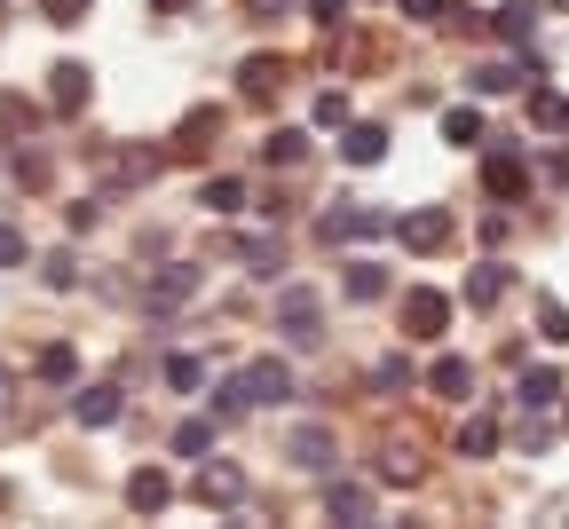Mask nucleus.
<instances>
[{
	"instance_id": "f257e3e1",
	"label": "nucleus",
	"mask_w": 569,
	"mask_h": 529,
	"mask_svg": "<svg viewBox=\"0 0 569 529\" xmlns=\"http://www.w3.org/2000/svg\"><path fill=\"white\" fill-rule=\"evenodd\" d=\"M277 333H285L293 348H317V340H324V301H317L309 285H285V292H277Z\"/></svg>"
},
{
	"instance_id": "f03ea898",
	"label": "nucleus",
	"mask_w": 569,
	"mask_h": 529,
	"mask_svg": "<svg viewBox=\"0 0 569 529\" xmlns=\"http://www.w3.org/2000/svg\"><path fill=\"white\" fill-rule=\"evenodd\" d=\"M388 214L380 206H332V214H317V238L324 245H356V238H388Z\"/></svg>"
},
{
	"instance_id": "7ed1b4c3",
	"label": "nucleus",
	"mask_w": 569,
	"mask_h": 529,
	"mask_svg": "<svg viewBox=\"0 0 569 529\" xmlns=\"http://www.w3.org/2000/svg\"><path fill=\"white\" fill-rule=\"evenodd\" d=\"M395 316H404V333H412V340H435V333H451V292H435V285H412Z\"/></svg>"
},
{
	"instance_id": "20e7f679",
	"label": "nucleus",
	"mask_w": 569,
	"mask_h": 529,
	"mask_svg": "<svg viewBox=\"0 0 569 529\" xmlns=\"http://www.w3.org/2000/svg\"><path fill=\"white\" fill-rule=\"evenodd\" d=\"M190 498H198V506H222V514H229V506L246 498V474L229 467V458H198V482H190Z\"/></svg>"
},
{
	"instance_id": "39448f33",
	"label": "nucleus",
	"mask_w": 569,
	"mask_h": 529,
	"mask_svg": "<svg viewBox=\"0 0 569 529\" xmlns=\"http://www.w3.org/2000/svg\"><path fill=\"white\" fill-rule=\"evenodd\" d=\"M246 395H253V404H293V363L285 356H261V363H246Z\"/></svg>"
},
{
	"instance_id": "423d86ee",
	"label": "nucleus",
	"mask_w": 569,
	"mask_h": 529,
	"mask_svg": "<svg viewBox=\"0 0 569 529\" xmlns=\"http://www.w3.org/2000/svg\"><path fill=\"white\" fill-rule=\"evenodd\" d=\"M285 458L293 467H309V474H332V458H341V443H332V426H293V443H285Z\"/></svg>"
},
{
	"instance_id": "0eeeda50",
	"label": "nucleus",
	"mask_w": 569,
	"mask_h": 529,
	"mask_svg": "<svg viewBox=\"0 0 569 529\" xmlns=\"http://www.w3.org/2000/svg\"><path fill=\"white\" fill-rule=\"evenodd\" d=\"M395 238H404L412 253H435V245H451V214H443V206H419V214H395Z\"/></svg>"
},
{
	"instance_id": "6e6552de",
	"label": "nucleus",
	"mask_w": 569,
	"mask_h": 529,
	"mask_svg": "<svg viewBox=\"0 0 569 529\" xmlns=\"http://www.w3.org/2000/svg\"><path fill=\"white\" fill-rule=\"evenodd\" d=\"M127 506H135V514H166V506H175V474H166V467H135V474H127Z\"/></svg>"
},
{
	"instance_id": "1a4fd4ad",
	"label": "nucleus",
	"mask_w": 569,
	"mask_h": 529,
	"mask_svg": "<svg viewBox=\"0 0 569 529\" xmlns=\"http://www.w3.org/2000/svg\"><path fill=\"white\" fill-rule=\"evenodd\" d=\"M87 95H95V87H87V63H56V72H48V104H56L63 119H80Z\"/></svg>"
},
{
	"instance_id": "9d476101",
	"label": "nucleus",
	"mask_w": 569,
	"mask_h": 529,
	"mask_svg": "<svg viewBox=\"0 0 569 529\" xmlns=\"http://www.w3.org/2000/svg\"><path fill=\"white\" fill-rule=\"evenodd\" d=\"M483 190H490V197H522V190H530L522 151H490V158H483Z\"/></svg>"
},
{
	"instance_id": "9b49d317",
	"label": "nucleus",
	"mask_w": 569,
	"mask_h": 529,
	"mask_svg": "<svg viewBox=\"0 0 569 529\" xmlns=\"http://www.w3.org/2000/svg\"><path fill=\"white\" fill-rule=\"evenodd\" d=\"M324 514H332V521H372L380 498H372V482H332V490H324Z\"/></svg>"
},
{
	"instance_id": "f8f14e48",
	"label": "nucleus",
	"mask_w": 569,
	"mask_h": 529,
	"mask_svg": "<svg viewBox=\"0 0 569 529\" xmlns=\"http://www.w3.org/2000/svg\"><path fill=\"white\" fill-rule=\"evenodd\" d=\"M119 411H127V404H119V387H111V380L80 387V404H72V419H80V426H111Z\"/></svg>"
},
{
	"instance_id": "ddd939ff",
	"label": "nucleus",
	"mask_w": 569,
	"mask_h": 529,
	"mask_svg": "<svg viewBox=\"0 0 569 529\" xmlns=\"http://www.w3.org/2000/svg\"><path fill=\"white\" fill-rule=\"evenodd\" d=\"M427 387L443 395V404H466V387H475V363H466V356H435V372H427Z\"/></svg>"
},
{
	"instance_id": "4468645a",
	"label": "nucleus",
	"mask_w": 569,
	"mask_h": 529,
	"mask_svg": "<svg viewBox=\"0 0 569 529\" xmlns=\"http://www.w3.org/2000/svg\"><path fill=\"white\" fill-rule=\"evenodd\" d=\"M285 72H293V63H285V56H253V63H246V72H238V80H246V104H270V95L285 87Z\"/></svg>"
},
{
	"instance_id": "2eb2a0df",
	"label": "nucleus",
	"mask_w": 569,
	"mask_h": 529,
	"mask_svg": "<svg viewBox=\"0 0 569 529\" xmlns=\"http://www.w3.org/2000/svg\"><path fill=\"white\" fill-rule=\"evenodd\" d=\"M341 158H348V167H380V158H388V127H372V119L348 127V135H341Z\"/></svg>"
},
{
	"instance_id": "dca6fc26",
	"label": "nucleus",
	"mask_w": 569,
	"mask_h": 529,
	"mask_svg": "<svg viewBox=\"0 0 569 529\" xmlns=\"http://www.w3.org/2000/svg\"><path fill=\"white\" fill-rule=\"evenodd\" d=\"M507 285H514L507 261H483V269L466 277V301H475V309H498V301H507Z\"/></svg>"
},
{
	"instance_id": "f3484780",
	"label": "nucleus",
	"mask_w": 569,
	"mask_h": 529,
	"mask_svg": "<svg viewBox=\"0 0 569 529\" xmlns=\"http://www.w3.org/2000/svg\"><path fill=\"white\" fill-rule=\"evenodd\" d=\"M182 301H198V269H158L151 277V309H182Z\"/></svg>"
},
{
	"instance_id": "a211bd4d",
	"label": "nucleus",
	"mask_w": 569,
	"mask_h": 529,
	"mask_svg": "<svg viewBox=\"0 0 569 529\" xmlns=\"http://www.w3.org/2000/svg\"><path fill=\"white\" fill-rule=\"evenodd\" d=\"M530 127L561 135V127H569V95H554V87H530Z\"/></svg>"
},
{
	"instance_id": "6ab92c4d",
	"label": "nucleus",
	"mask_w": 569,
	"mask_h": 529,
	"mask_svg": "<svg viewBox=\"0 0 569 529\" xmlns=\"http://www.w3.org/2000/svg\"><path fill=\"white\" fill-rule=\"evenodd\" d=\"M238 261H246L253 277H277V269H285V245H277V238H238Z\"/></svg>"
},
{
	"instance_id": "aec40b11",
	"label": "nucleus",
	"mask_w": 569,
	"mask_h": 529,
	"mask_svg": "<svg viewBox=\"0 0 569 529\" xmlns=\"http://www.w3.org/2000/svg\"><path fill=\"white\" fill-rule=\"evenodd\" d=\"M348 301H380V292H388V269H380V261H348Z\"/></svg>"
},
{
	"instance_id": "412c9836",
	"label": "nucleus",
	"mask_w": 569,
	"mask_h": 529,
	"mask_svg": "<svg viewBox=\"0 0 569 529\" xmlns=\"http://www.w3.org/2000/svg\"><path fill=\"white\" fill-rule=\"evenodd\" d=\"M261 158H270V167H300V158H309V135H300V127H277V135L261 143Z\"/></svg>"
},
{
	"instance_id": "4be33fe9",
	"label": "nucleus",
	"mask_w": 569,
	"mask_h": 529,
	"mask_svg": "<svg viewBox=\"0 0 569 529\" xmlns=\"http://www.w3.org/2000/svg\"><path fill=\"white\" fill-rule=\"evenodd\" d=\"M530 24H538V9H530V0H507V9L490 16V32H498V40H530Z\"/></svg>"
},
{
	"instance_id": "5701e85b",
	"label": "nucleus",
	"mask_w": 569,
	"mask_h": 529,
	"mask_svg": "<svg viewBox=\"0 0 569 529\" xmlns=\"http://www.w3.org/2000/svg\"><path fill=\"white\" fill-rule=\"evenodd\" d=\"M554 395H561V372H546V363H530V372H522V404H530V411H546Z\"/></svg>"
},
{
	"instance_id": "b1692460",
	"label": "nucleus",
	"mask_w": 569,
	"mask_h": 529,
	"mask_svg": "<svg viewBox=\"0 0 569 529\" xmlns=\"http://www.w3.org/2000/svg\"><path fill=\"white\" fill-rule=\"evenodd\" d=\"M214 450V419H182L175 426V458H206Z\"/></svg>"
},
{
	"instance_id": "393cba45",
	"label": "nucleus",
	"mask_w": 569,
	"mask_h": 529,
	"mask_svg": "<svg viewBox=\"0 0 569 529\" xmlns=\"http://www.w3.org/2000/svg\"><path fill=\"white\" fill-rule=\"evenodd\" d=\"M443 143H483V111H475V104L443 111Z\"/></svg>"
},
{
	"instance_id": "a878e982",
	"label": "nucleus",
	"mask_w": 569,
	"mask_h": 529,
	"mask_svg": "<svg viewBox=\"0 0 569 529\" xmlns=\"http://www.w3.org/2000/svg\"><path fill=\"white\" fill-rule=\"evenodd\" d=\"M459 450H466V458H490V450H498V419H466V426H459Z\"/></svg>"
},
{
	"instance_id": "bb28decb",
	"label": "nucleus",
	"mask_w": 569,
	"mask_h": 529,
	"mask_svg": "<svg viewBox=\"0 0 569 529\" xmlns=\"http://www.w3.org/2000/svg\"><path fill=\"white\" fill-rule=\"evenodd\" d=\"M214 127H222V111H190V119H182V143H175V151H182V158H198Z\"/></svg>"
},
{
	"instance_id": "cd10ccee",
	"label": "nucleus",
	"mask_w": 569,
	"mask_h": 529,
	"mask_svg": "<svg viewBox=\"0 0 569 529\" xmlns=\"http://www.w3.org/2000/svg\"><path fill=\"white\" fill-rule=\"evenodd\" d=\"M166 387H175V395L206 387V363H198V356H166Z\"/></svg>"
},
{
	"instance_id": "c85d7f7f",
	"label": "nucleus",
	"mask_w": 569,
	"mask_h": 529,
	"mask_svg": "<svg viewBox=\"0 0 569 529\" xmlns=\"http://www.w3.org/2000/svg\"><path fill=\"white\" fill-rule=\"evenodd\" d=\"M238 206H246V182L214 175V182H206V214H238Z\"/></svg>"
},
{
	"instance_id": "c756f323",
	"label": "nucleus",
	"mask_w": 569,
	"mask_h": 529,
	"mask_svg": "<svg viewBox=\"0 0 569 529\" xmlns=\"http://www.w3.org/2000/svg\"><path fill=\"white\" fill-rule=\"evenodd\" d=\"M514 87H522L514 63H483V72H475V95H514Z\"/></svg>"
},
{
	"instance_id": "7c9ffc66",
	"label": "nucleus",
	"mask_w": 569,
	"mask_h": 529,
	"mask_svg": "<svg viewBox=\"0 0 569 529\" xmlns=\"http://www.w3.org/2000/svg\"><path fill=\"white\" fill-rule=\"evenodd\" d=\"M538 340H554V348L569 340V309L554 301V292H546V301H538Z\"/></svg>"
},
{
	"instance_id": "2f4dec72",
	"label": "nucleus",
	"mask_w": 569,
	"mask_h": 529,
	"mask_svg": "<svg viewBox=\"0 0 569 529\" xmlns=\"http://www.w3.org/2000/svg\"><path fill=\"white\" fill-rule=\"evenodd\" d=\"M87 9H95V0H40V16H48V24H63V32L87 24Z\"/></svg>"
},
{
	"instance_id": "473e14b6",
	"label": "nucleus",
	"mask_w": 569,
	"mask_h": 529,
	"mask_svg": "<svg viewBox=\"0 0 569 529\" xmlns=\"http://www.w3.org/2000/svg\"><path fill=\"white\" fill-rule=\"evenodd\" d=\"M158 175V151H119V182H151Z\"/></svg>"
},
{
	"instance_id": "72a5a7b5",
	"label": "nucleus",
	"mask_w": 569,
	"mask_h": 529,
	"mask_svg": "<svg viewBox=\"0 0 569 529\" xmlns=\"http://www.w3.org/2000/svg\"><path fill=\"white\" fill-rule=\"evenodd\" d=\"M72 372H80V356L63 348V340H56V348H40V380H72Z\"/></svg>"
},
{
	"instance_id": "f704fd0d",
	"label": "nucleus",
	"mask_w": 569,
	"mask_h": 529,
	"mask_svg": "<svg viewBox=\"0 0 569 529\" xmlns=\"http://www.w3.org/2000/svg\"><path fill=\"white\" fill-rule=\"evenodd\" d=\"M317 127H348V95H341V87L317 95Z\"/></svg>"
},
{
	"instance_id": "c9c22d12",
	"label": "nucleus",
	"mask_w": 569,
	"mask_h": 529,
	"mask_svg": "<svg viewBox=\"0 0 569 529\" xmlns=\"http://www.w3.org/2000/svg\"><path fill=\"white\" fill-rule=\"evenodd\" d=\"M309 24L317 32H341L348 24V0H309Z\"/></svg>"
},
{
	"instance_id": "e433bc0d",
	"label": "nucleus",
	"mask_w": 569,
	"mask_h": 529,
	"mask_svg": "<svg viewBox=\"0 0 569 529\" xmlns=\"http://www.w3.org/2000/svg\"><path fill=\"white\" fill-rule=\"evenodd\" d=\"M24 253H32V245H24V229H16V221H0V269H16Z\"/></svg>"
},
{
	"instance_id": "4c0bfd02",
	"label": "nucleus",
	"mask_w": 569,
	"mask_h": 529,
	"mask_svg": "<svg viewBox=\"0 0 569 529\" xmlns=\"http://www.w3.org/2000/svg\"><path fill=\"white\" fill-rule=\"evenodd\" d=\"M48 285L72 292V285H80V261H72V253H48Z\"/></svg>"
},
{
	"instance_id": "58836bf2",
	"label": "nucleus",
	"mask_w": 569,
	"mask_h": 529,
	"mask_svg": "<svg viewBox=\"0 0 569 529\" xmlns=\"http://www.w3.org/2000/svg\"><path fill=\"white\" fill-rule=\"evenodd\" d=\"M0 127H16V135H24V127H32V104H16V95H0Z\"/></svg>"
},
{
	"instance_id": "ea45409f",
	"label": "nucleus",
	"mask_w": 569,
	"mask_h": 529,
	"mask_svg": "<svg viewBox=\"0 0 569 529\" xmlns=\"http://www.w3.org/2000/svg\"><path fill=\"white\" fill-rule=\"evenodd\" d=\"M404 16L412 24H435V16H443V0H404Z\"/></svg>"
},
{
	"instance_id": "a19ab883",
	"label": "nucleus",
	"mask_w": 569,
	"mask_h": 529,
	"mask_svg": "<svg viewBox=\"0 0 569 529\" xmlns=\"http://www.w3.org/2000/svg\"><path fill=\"white\" fill-rule=\"evenodd\" d=\"M246 9H253V16H277V9H285V0H246Z\"/></svg>"
},
{
	"instance_id": "79ce46f5",
	"label": "nucleus",
	"mask_w": 569,
	"mask_h": 529,
	"mask_svg": "<svg viewBox=\"0 0 569 529\" xmlns=\"http://www.w3.org/2000/svg\"><path fill=\"white\" fill-rule=\"evenodd\" d=\"M0 426H9V372H0Z\"/></svg>"
},
{
	"instance_id": "37998d69",
	"label": "nucleus",
	"mask_w": 569,
	"mask_h": 529,
	"mask_svg": "<svg viewBox=\"0 0 569 529\" xmlns=\"http://www.w3.org/2000/svg\"><path fill=\"white\" fill-rule=\"evenodd\" d=\"M9 506H16V490H9V482H0V514H9Z\"/></svg>"
},
{
	"instance_id": "c03bdc74",
	"label": "nucleus",
	"mask_w": 569,
	"mask_h": 529,
	"mask_svg": "<svg viewBox=\"0 0 569 529\" xmlns=\"http://www.w3.org/2000/svg\"><path fill=\"white\" fill-rule=\"evenodd\" d=\"M546 9H569V0H546Z\"/></svg>"
},
{
	"instance_id": "a18cd8bd",
	"label": "nucleus",
	"mask_w": 569,
	"mask_h": 529,
	"mask_svg": "<svg viewBox=\"0 0 569 529\" xmlns=\"http://www.w3.org/2000/svg\"><path fill=\"white\" fill-rule=\"evenodd\" d=\"M0 9H9V0H0Z\"/></svg>"
}]
</instances>
